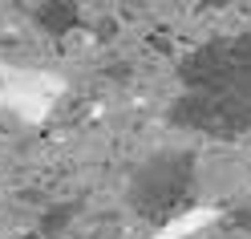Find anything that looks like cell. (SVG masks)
Segmentation results:
<instances>
[{
    "label": "cell",
    "instance_id": "obj_1",
    "mask_svg": "<svg viewBox=\"0 0 251 239\" xmlns=\"http://www.w3.org/2000/svg\"><path fill=\"white\" fill-rule=\"evenodd\" d=\"M186 174H191V158H178V154L154 158L150 166H142L138 179H134V203H138V211H146V215L175 211V203L182 199L186 183H191Z\"/></svg>",
    "mask_w": 251,
    "mask_h": 239
},
{
    "label": "cell",
    "instance_id": "obj_2",
    "mask_svg": "<svg viewBox=\"0 0 251 239\" xmlns=\"http://www.w3.org/2000/svg\"><path fill=\"white\" fill-rule=\"evenodd\" d=\"M65 81L53 73H21V69H8L4 73V85H0V102H4L12 114H21L25 122H41L45 114L53 109V102L61 98Z\"/></svg>",
    "mask_w": 251,
    "mask_h": 239
},
{
    "label": "cell",
    "instance_id": "obj_3",
    "mask_svg": "<svg viewBox=\"0 0 251 239\" xmlns=\"http://www.w3.org/2000/svg\"><path fill=\"white\" fill-rule=\"evenodd\" d=\"M215 219H219L215 207H186V211L170 215V219L162 223L158 239H186V235H195V231H202V227H211Z\"/></svg>",
    "mask_w": 251,
    "mask_h": 239
}]
</instances>
